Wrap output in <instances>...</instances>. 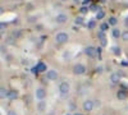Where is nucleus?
<instances>
[{
  "label": "nucleus",
  "mask_w": 128,
  "mask_h": 115,
  "mask_svg": "<svg viewBox=\"0 0 128 115\" xmlns=\"http://www.w3.org/2000/svg\"><path fill=\"white\" fill-rule=\"evenodd\" d=\"M70 91V87H69V83L68 82H62L59 85V93L62 97H66Z\"/></svg>",
  "instance_id": "1"
},
{
  "label": "nucleus",
  "mask_w": 128,
  "mask_h": 115,
  "mask_svg": "<svg viewBox=\"0 0 128 115\" xmlns=\"http://www.w3.org/2000/svg\"><path fill=\"white\" fill-rule=\"evenodd\" d=\"M73 73L77 76H82L86 73V67H84L83 64H76L73 67Z\"/></svg>",
  "instance_id": "2"
},
{
  "label": "nucleus",
  "mask_w": 128,
  "mask_h": 115,
  "mask_svg": "<svg viewBox=\"0 0 128 115\" xmlns=\"http://www.w3.org/2000/svg\"><path fill=\"white\" fill-rule=\"evenodd\" d=\"M55 41H56V44H66L68 41V35L66 32H59L55 36Z\"/></svg>",
  "instance_id": "3"
},
{
  "label": "nucleus",
  "mask_w": 128,
  "mask_h": 115,
  "mask_svg": "<svg viewBox=\"0 0 128 115\" xmlns=\"http://www.w3.org/2000/svg\"><path fill=\"white\" fill-rule=\"evenodd\" d=\"M82 108H83V110L84 111H92L94 110V108H95V104H94V101L92 100H86V101H83V105H82Z\"/></svg>",
  "instance_id": "4"
},
{
  "label": "nucleus",
  "mask_w": 128,
  "mask_h": 115,
  "mask_svg": "<svg viewBox=\"0 0 128 115\" xmlns=\"http://www.w3.org/2000/svg\"><path fill=\"white\" fill-rule=\"evenodd\" d=\"M96 53H98V49L94 47V46H87L86 49H84V54H86L88 58H94L96 55Z\"/></svg>",
  "instance_id": "5"
},
{
  "label": "nucleus",
  "mask_w": 128,
  "mask_h": 115,
  "mask_svg": "<svg viewBox=\"0 0 128 115\" xmlns=\"http://www.w3.org/2000/svg\"><path fill=\"white\" fill-rule=\"evenodd\" d=\"M45 97H46V90L42 88V87H38L36 90V99H38L41 101V100H44Z\"/></svg>",
  "instance_id": "6"
},
{
  "label": "nucleus",
  "mask_w": 128,
  "mask_h": 115,
  "mask_svg": "<svg viewBox=\"0 0 128 115\" xmlns=\"http://www.w3.org/2000/svg\"><path fill=\"white\" fill-rule=\"evenodd\" d=\"M46 78L49 81H56L58 79V73L56 70H48L46 72Z\"/></svg>",
  "instance_id": "7"
},
{
  "label": "nucleus",
  "mask_w": 128,
  "mask_h": 115,
  "mask_svg": "<svg viewBox=\"0 0 128 115\" xmlns=\"http://www.w3.org/2000/svg\"><path fill=\"white\" fill-rule=\"evenodd\" d=\"M127 91H128V90L120 88L118 92H116V99H118V100H126V99H127V96H128Z\"/></svg>",
  "instance_id": "8"
},
{
  "label": "nucleus",
  "mask_w": 128,
  "mask_h": 115,
  "mask_svg": "<svg viewBox=\"0 0 128 115\" xmlns=\"http://www.w3.org/2000/svg\"><path fill=\"white\" fill-rule=\"evenodd\" d=\"M55 20H56V23H66L67 20H68V17H67V14H64V13H60V14H58L56 17H55Z\"/></svg>",
  "instance_id": "9"
},
{
  "label": "nucleus",
  "mask_w": 128,
  "mask_h": 115,
  "mask_svg": "<svg viewBox=\"0 0 128 115\" xmlns=\"http://www.w3.org/2000/svg\"><path fill=\"white\" fill-rule=\"evenodd\" d=\"M17 97H18V92H17L16 90H9V91H8V96H6L8 100H12V101H13V100H16Z\"/></svg>",
  "instance_id": "10"
},
{
  "label": "nucleus",
  "mask_w": 128,
  "mask_h": 115,
  "mask_svg": "<svg viewBox=\"0 0 128 115\" xmlns=\"http://www.w3.org/2000/svg\"><path fill=\"white\" fill-rule=\"evenodd\" d=\"M119 81H120V76L118 74V73H113V74L110 76V82L113 83V85L119 83Z\"/></svg>",
  "instance_id": "11"
},
{
  "label": "nucleus",
  "mask_w": 128,
  "mask_h": 115,
  "mask_svg": "<svg viewBox=\"0 0 128 115\" xmlns=\"http://www.w3.org/2000/svg\"><path fill=\"white\" fill-rule=\"evenodd\" d=\"M36 67H37V70L38 72H46V64H44L42 61H38L37 64H36Z\"/></svg>",
  "instance_id": "12"
},
{
  "label": "nucleus",
  "mask_w": 128,
  "mask_h": 115,
  "mask_svg": "<svg viewBox=\"0 0 128 115\" xmlns=\"http://www.w3.org/2000/svg\"><path fill=\"white\" fill-rule=\"evenodd\" d=\"M112 35L114 38H118V37H122V33H120V31L118 28H113L112 29Z\"/></svg>",
  "instance_id": "13"
},
{
  "label": "nucleus",
  "mask_w": 128,
  "mask_h": 115,
  "mask_svg": "<svg viewBox=\"0 0 128 115\" xmlns=\"http://www.w3.org/2000/svg\"><path fill=\"white\" fill-rule=\"evenodd\" d=\"M84 23V20H83V17H77L76 19H74V24H76V26H82Z\"/></svg>",
  "instance_id": "14"
},
{
  "label": "nucleus",
  "mask_w": 128,
  "mask_h": 115,
  "mask_svg": "<svg viewBox=\"0 0 128 115\" xmlns=\"http://www.w3.org/2000/svg\"><path fill=\"white\" fill-rule=\"evenodd\" d=\"M37 109H38V111H44L45 109H46V104L44 102V101H38V105H37Z\"/></svg>",
  "instance_id": "15"
},
{
  "label": "nucleus",
  "mask_w": 128,
  "mask_h": 115,
  "mask_svg": "<svg viewBox=\"0 0 128 115\" xmlns=\"http://www.w3.org/2000/svg\"><path fill=\"white\" fill-rule=\"evenodd\" d=\"M108 23H109L110 26H115L116 23H118V19H116L115 17H110V18L108 19Z\"/></svg>",
  "instance_id": "16"
},
{
  "label": "nucleus",
  "mask_w": 128,
  "mask_h": 115,
  "mask_svg": "<svg viewBox=\"0 0 128 115\" xmlns=\"http://www.w3.org/2000/svg\"><path fill=\"white\" fill-rule=\"evenodd\" d=\"M20 36H22V32H20L19 29H16V31H13V33H12V37H14V38L17 40V38H19Z\"/></svg>",
  "instance_id": "17"
},
{
  "label": "nucleus",
  "mask_w": 128,
  "mask_h": 115,
  "mask_svg": "<svg viewBox=\"0 0 128 115\" xmlns=\"http://www.w3.org/2000/svg\"><path fill=\"white\" fill-rule=\"evenodd\" d=\"M112 51L114 55H120V47L119 46H113L112 47Z\"/></svg>",
  "instance_id": "18"
},
{
  "label": "nucleus",
  "mask_w": 128,
  "mask_h": 115,
  "mask_svg": "<svg viewBox=\"0 0 128 115\" xmlns=\"http://www.w3.org/2000/svg\"><path fill=\"white\" fill-rule=\"evenodd\" d=\"M6 96H8V90H5L4 87H2V88H0V97L4 99Z\"/></svg>",
  "instance_id": "19"
},
{
  "label": "nucleus",
  "mask_w": 128,
  "mask_h": 115,
  "mask_svg": "<svg viewBox=\"0 0 128 115\" xmlns=\"http://www.w3.org/2000/svg\"><path fill=\"white\" fill-rule=\"evenodd\" d=\"M109 23H101L100 24V31H102V32H105V31H108V28H109Z\"/></svg>",
  "instance_id": "20"
},
{
  "label": "nucleus",
  "mask_w": 128,
  "mask_h": 115,
  "mask_svg": "<svg viewBox=\"0 0 128 115\" xmlns=\"http://www.w3.org/2000/svg\"><path fill=\"white\" fill-rule=\"evenodd\" d=\"M104 17H105V13H104V12H102V10L100 9V10H99V12H98V13H96V19H102Z\"/></svg>",
  "instance_id": "21"
},
{
  "label": "nucleus",
  "mask_w": 128,
  "mask_h": 115,
  "mask_svg": "<svg viewBox=\"0 0 128 115\" xmlns=\"http://www.w3.org/2000/svg\"><path fill=\"white\" fill-rule=\"evenodd\" d=\"M95 26H96V22H95L94 19H92V20H90V22L87 23V28H88V29H94V28H95Z\"/></svg>",
  "instance_id": "22"
},
{
  "label": "nucleus",
  "mask_w": 128,
  "mask_h": 115,
  "mask_svg": "<svg viewBox=\"0 0 128 115\" xmlns=\"http://www.w3.org/2000/svg\"><path fill=\"white\" fill-rule=\"evenodd\" d=\"M122 40L123 41H128V29H126V31L122 32Z\"/></svg>",
  "instance_id": "23"
},
{
  "label": "nucleus",
  "mask_w": 128,
  "mask_h": 115,
  "mask_svg": "<svg viewBox=\"0 0 128 115\" xmlns=\"http://www.w3.org/2000/svg\"><path fill=\"white\" fill-rule=\"evenodd\" d=\"M90 10H92V12H96V13H98L99 10H100V8H99L98 5H95V4H92V5L90 6Z\"/></svg>",
  "instance_id": "24"
},
{
  "label": "nucleus",
  "mask_w": 128,
  "mask_h": 115,
  "mask_svg": "<svg viewBox=\"0 0 128 115\" xmlns=\"http://www.w3.org/2000/svg\"><path fill=\"white\" fill-rule=\"evenodd\" d=\"M88 10H90V9H88V8H87V6H84V5H83V6H82V8H81V9H80V12H81V13H82V14H86V13H87V12H88Z\"/></svg>",
  "instance_id": "25"
},
{
  "label": "nucleus",
  "mask_w": 128,
  "mask_h": 115,
  "mask_svg": "<svg viewBox=\"0 0 128 115\" xmlns=\"http://www.w3.org/2000/svg\"><path fill=\"white\" fill-rule=\"evenodd\" d=\"M100 44H101V46H106V45H108V41H106V37L100 38Z\"/></svg>",
  "instance_id": "26"
},
{
  "label": "nucleus",
  "mask_w": 128,
  "mask_h": 115,
  "mask_svg": "<svg viewBox=\"0 0 128 115\" xmlns=\"http://www.w3.org/2000/svg\"><path fill=\"white\" fill-rule=\"evenodd\" d=\"M36 20H37V17H35V15H32V17L28 18V22H30V23H35Z\"/></svg>",
  "instance_id": "27"
},
{
  "label": "nucleus",
  "mask_w": 128,
  "mask_h": 115,
  "mask_svg": "<svg viewBox=\"0 0 128 115\" xmlns=\"http://www.w3.org/2000/svg\"><path fill=\"white\" fill-rule=\"evenodd\" d=\"M84 90H86V87H84V86H81V87L78 88V93H80V95H83V93H84Z\"/></svg>",
  "instance_id": "28"
},
{
  "label": "nucleus",
  "mask_w": 128,
  "mask_h": 115,
  "mask_svg": "<svg viewBox=\"0 0 128 115\" xmlns=\"http://www.w3.org/2000/svg\"><path fill=\"white\" fill-rule=\"evenodd\" d=\"M8 115H17V113H16L14 110H9V111H8Z\"/></svg>",
  "instance_id": "29"
},
{
  "label": "nucleus",
  "mask_w": 128,
  "mask_h": 115,
  "mask_svg": "<svg viewBox=\"0 0 128 115\" xmlns=\"http://www.w3.org/2000/svg\"><path fill=\"white\" fill-rule=\"evenodd\" d=\"M31 70H32V73H38V70H37V67H36V65H35L34 68H32Z\"/></svg>",
  "instance_id": "30"
},
{
  "label": "nucleus",
  "mask_w": 128,
  "mask_h": 115,
  "mask_svg": "<svg viewBox=\"0 0 128 115\" xmlns=\"http://www.w3.org/2000/svg\"><path fill=\"white\" fill-rule=\"evenodd\" d=\"M96 72H98V73H101V72H102V68H101V67H99V68H96Z\"/></svg>",
  "instance_id": "31"
},
{
  "label": "nucleus",
  "mask_w": 128,
  "mask_h": 115,
  "mask_svg": "<svg viewBox=\"0 0 128 115\" xmlns=\"http://www.w3.org/2000/svg\"><path fill=\"white\" fill-rule=\"evenodd\" d=\"M91 0H83V5H86V4H90Z\"/></svg>",
  "instance_id": "32"
},
{
  "label": "nucleus",
  "mask_w": 128,
  "mask_h": 115,
  "mask_svg": "<svg viewBox=\"0 0 128 115\" xmlns=\"http://www.w3.org/2000/svg\"><path fill=\"white\" fill-rule=\"evenodd\" d=\"M95 104V106H100V101L99 100H96V102H94Z\"/></svg>",
  "instance_id": "33"
},
{
  "label": "nucleus",
  "mask_w": 128,
  "mask_h": 115,
  "mask_svg": "<svg viewBox=\"0 0 128 115\" xmlns=\"http://www.w3.org/2000/svg\"><path fill=\"white\" fill-rule=\"evenodd\" d=\"M124 24H126V26H128V17H127V18H126V20H124Z\"/></svg>",
  "instance_id": "34"
},
{
  "label": "nucleus",
  "mask_w": 128,
  "mask_h": 115,
  "mask_svg": "<svg viewBox=\"0 0 128 115\" xmlns=\"http://www.w3.org/2000/svg\"><path fill=\"white\" fill-rule=\"evenodd\" d=\"M122 65H124V67H127V65H128V63H127V61H123V63H122Z\"/></svg>",
  "instance_id": "35"
},
{
  "label": "nucleus",
  "mask_w": 128,
  "mask_h": 115,
  "mask_svg": "<svg viewBox=\"0 0 128 115\" xmlns=\"http://www.w3.org/2000/svg\"><path fill=\"white\" fill-rule=\"evenodd\" d=\"M27 63H28V61H27L26 59H23V60H22V64H27Z\"/></svg>",
  "instance_id": "36"
},
{
  "label": "nucleus",
  "mask_w": 128,
  "mask_h": 115,
  "mask_svg": "<svg viewBox=\"0 0 128 115\" xmlns=\"http://www.w3.org/2000/svg\"><path fill=\"white\" fill-rule=\"evenodd\" d=\"M62 1H68V0H62Z\"/></svg>",
  "instance_id": "37"
},
{
  "label": "nucleus",
  "mask_w": 128,
  "mask_h": 115,
  "mask_svg": "<svg viewBox=\"0 0 128 115\" xmlns=\"http://www.w3.org/2000/svg\"><path fill=\"white\" fill-rule=\"evenodd\" d=\"M74 115H81V114H74Z\"/></svg>",
  "instance_id": "38"
},
{
  "label": "nucleus",
  "mask_w": 128,
  "mask_h": 115,
  "mask_svg": "<svg viewBox=\"0 0 128 115\" xmlns=\"http://www.w3.org/2000/svg\"><path fill=\"white\" fill-rule=\"evenodd\" d=\"M101 1H105V0H101Z\"/></svg>",
  "instance_id": "39"
},
{
  "label": "nucleus",
  "mask_w": 128,
  "mask_h": 115,
  "mask_svg": "<svg viewBox=\"0 0 128 115\" xmlns=\"http://www.w3.org/2000/svg\"><path fill=\"white\" fill-rule=\"evenodd\" d=\"M67 115H70V114H67Z\"/></svg>",
  "instance_id": "40"
}]
</instances>
